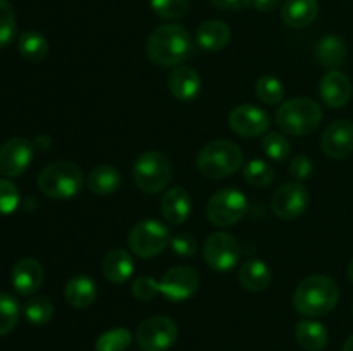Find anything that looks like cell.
Segmentation results:
<instances>
[{
    "label": "cell",
    "mask_w": 353,
    "mask_h": 351,
    "mask_svg": "<svg viewBox=\"0 0 353 351\" xmlns=\"http://www.w3.org/2000/svg\"><path fill=\"white\" fill-rule=\"evenodd\" d=\"M16 12L7 0H0V47H6L16 36Z\"/></svg>",
    "instance_id": "obj_36"
},
{
    "label": "cell",
    "mask_w": 353,
    "mask_h": 351,
    "mask_svg": "<svg viewBox=\"0 0 353 351\" xmlns=\"http://www.w3.org/2000/svg\"><path fill=\"white\" fill-rule=\"evenodd\" d=\"M21 306L9 292H0V336L9 334L19 322Z\"/></svg>",
    "instance_id": "obj_33"
},
{
    "label": "cell",
    "mask_w": 353,
    "mask_h": 351,
    "mask_svg": "<svg viewBox=\"0 0 353 351\" xmlns=\"http://www.w3.org/2000/svg\"><path fill=\"white\" fill-rule=\"evenodd\" d=\"M45 279L43 267L34 258H21L12 268L10 282L16 292L23 296H31L41 288Z\"/></svg>",
    "instance_id": "obj_17"
},
{
    "label": "cell",
    "mask_w": 353,
    "mask_h": 351,
    "mask_svg": "<svg viewBox=\"0 0 353 351\" xmlns=\"http://www.w3.org/2000/svg\"><path fill=\"white\" fill-rule=\"evenodd\" d=\"M240 257L241 250L236 237L223 233V231L210 234L203 244V258H205L207 265L221 274H226L231 268L236 267Z\"/></svg>",
    "instance_id": "obj_10"
},
{
    "label": "cell",
    "mask_w": 353,
    "mask_h": 351,
    "mask_svg": "<svg viewBox=\"0 0 353 351\" xmlns=\"http://www.w3.org/2000/svg\"><path fill=\"white\" fill-rule=\"evenodd\" d=\"M309 191L300 182H286L272 195V210L283 220H295L307 210Z\"/></svg>",
    "instance_id": "obj_14"
},
{
    "label": "cell",
    "mask_w": 353,
    "mask_h": 351,
    "mask_svg": "<svg viewBox=\"0 0 353 351\" xmlns=\"http://www.w3.org/2000/svg\"><path fill=\"white\" fill-rule=\"evenodd\" d=\"M352 313H353V306H352Z\"/></svg>",
    "instance_id": "obj_45"
},
{
    "label": "cell",
    "mask_w": 353,
    "mask_h": 351,
    "mask_svg": "<svg viewBox=\"0 0 353 351\" xmlns=\"http://www.w3.org/2000/svg\"><path fill=\"white\" fill-rule=\"evenodd\" d=\"M230 127L243 138H259L265 134L271 127V117L265 110L259 109L252 103L234 107L228 116Z\"/></svg>",
    "instance_id": "obj_12"
},
{
    "label": "cell",
    "mask_w": 353,
    "mask_h": 351,
    "mask_svg": "<svg viewBox=\"0 0 353 351\" xmlns=\"http://www.w3.org/2000/svg\"><path fill=\"white\" fill-rule=\"evenodd\" d=\"M178 326L164 315L143 320L137 329V343L141 351H168L178 339Z\"/></svg>",
    "instance_id": "obj_9"
},
{
    "label": "cell",
    "mask_w": 353,
    "mask_h": 351,
    "mask_svg": "<svg viewBox=\"0 0 353 351\" xmlns=\"http://www.w3.org/2000/svg\"><path fill=\"white\" fill-rule=\"evenodd\" d=\"M323 120V109L312 98H292L276 110V124L290 136H305Z\"/></svg>",
    "instance_id": "obj_3"
},
{
    "label": "cell",
    "mask_w": 353,
    "mask_h": 351,
    "mask_svg": "<svg viewBox=\"0 0 353 351\" xmlns=\"http://www.w3.org/2000/svg\"><path fill=\"white\" fill-rule=\"evenodd\" d=\"M321 148L331 158H347L353 151V123L336 119L324 129Z\"/></svg>",
    "instance_id": "obj_15"
},
{
    "label": "cell",
    "mask_w": 353,
    "mask_h": 351,
    "mask_svg": "<svg viewBox=\"0 0 353 351\" xmlns=\"http://www.w3.org/2000/svg\"><path fill=\"white\" fill-rule=\"evenodd\" d=\"M169 246H171L172 253L178 255L181 258H190L196 253L199 250V241H196L195 236L192 234H176V236H171V241H169Z\"/></svg>",
    "instance_id": "obj_38"
},
{
    "label": "cell",
    "mask_w": 353,
    "mask_h": 351,
    "mask_svg": "<svg viewBox=\"0 0 353 351\" xmlns=\"http://www.w3.org/2000/svg\"><path fill=\"white\" fill-rule=\"evenodd\" d=\"M17 50L24 61L38 64V62L47 58L50 45H48L47 38L38 31H24L17 40Z\"/></svg>",
    "instance_id": "obj_27"
},
{
    "label": "cell",
    "mask_w": 353,
    "mask_h": 351,
    "mask_svg": "<svg viewBox=\"0 0 353 351\" xmlns=\"http://www.w3.org/2000/svg\"><path fill=\"white\" fill-rule=\"evenodd\" d=\"M169 241L171 231L159 220H141L128 236L130 250L140 258L157 257L169 246Z\"/></svg>",
    "instance_id": "obj_8"
},
{
    "label": "cell",
    "mask_w": 353,
    "mask_h": 351,
    "mask_svg": "<svg viewBox=\"0 0 353 351\" xmlns=\"http://www.w3.org/2000/svg\"><path fill=\"white\" fill-rule=\"evenodd\" d=\"M133 178L138 188L143 193L162 191L168 188L172 179V167L169 158L164 153L148 150L137 158L133 165Z\"/></svg>",
    "instance_id": "obj_6"
},
{
    "label": "cell",
    "mask_w": 353,
    "mask_h": 351,
    "mask_svg": "<svg viewBox=\"0 0 353 351\" xmlns=\"http://www.w3.org/2000/svg\"><path fill=\"white\" fill-rule=\"evenodd\" d=\"M343 351H353V334L350 337H348L347 341H345L343 344Z\"/></svg>",
    "instance_id": "obj_43"
},
{
    "label": "cell",
    "mask_w": 353,
    "mask_h": 351,
    "mask_svg": "<svg viewBox=\"0 0 353 351\" xmlns=\"http://www.w3.org/2000/svg\"><path fill=\"white\" fill-rule=\"evenodd\" d=\"M64 298L72 308H88L97 299V284L85 274L74 275L64 288Z\"/></svg>",
    "instance_id": "obj_22"
},
{
    "label": "cell",
    "mask_w": 353,
    "mask_h": 351,
    "mask_svg": "<svg viewBox=\"0 0 353 351\" xmlns=\"http://www.w3.org/2000/svg\"><path fill=\"white\" fill-rule=\"evenodd\" d=\"M262 150L271 160L283 162L290 155V143L285 134L281 133H265L262 138Z\"/></svg>",
    "instance_id": "obj_34"
},
{
    "label": "cell",
    "mask_w": 353,
    "mask_h": 351,
    "mask_svg": "<svg viewBox=\"0 0 353 351\" xmlns=\"http://www.w3.org/2000/svg\"><path fill=\"white\" fill-rule=\"evenodd\" d=\"M255 93L268 105H278L285 98V86L276 76H262L255 83Z\"/></svg>",
    "instance_id": "obj_32"
},
{
    "label": "cell",
    "mask_w": 353,
    "mask_h": 351,
    "mask_svg": "<svg viewBox=\"0 0 353 351\" xmlns=\"http://www.w3.org/2000/svg\"><path fill=\"white\" fill-rule=\"evenodd\" d=\"M161 212L169 224H185L192 213V196L183 186L168 189L161 200Z\"/></svg>",
    "instance_id": "obj_19"
},
{
    "label": "cell",
    "mask_w": 353,
    "mask_h": 351,
    "mask_svg": "<svg viewBox=\"0 0 353 351\" xmlns=\"http://www.w3.org/2000/svg\"><path fill=\"white\" fill-rule=\"evenodd\" d=\"M347 272H348V277H350V281L353 282V258H352V262H350V264H348V268H347Z\"/></svg>",
    "instance_id": "obj_44"
},
{
    "label": "cell",
    "mask_w": 353,
    "mask_h": 351,
    "mask_svg": "<svg viewBox=\"0 0 353 351\" xmlns=\"http://www.w3.org/2000/svg\"><path fill=\"white\" fill-rule=\"evenodd\" d=\"M353 86L350 78L338 69H331L321 78L319 95L331 109H341L352 98Z\"/></svg>",
    "instance_id": "obj_16"
},
{
    "label": "cell",
    "mask_w": 353,
    "mask_h": 351,
    "mask_svg": "<svg viewBox=\"0 0 353 351\" xmlns=\"http://www.w3.org/2000/svg\"><path fill=\"white\" fill-rule=\"evenodd\" d=\"M192 52V38L179 24H162L152 31L147 40L148 58L161 67L183 64Z\"/></svg>",
    "instance_id": "obj_1"
},
{
    "label": "cell",
    "mask_w": 353,
    "mask_h": 351,
    "mask_svg": "<svg viewBox=\"0 0 353 351\" xmlns=\"http://www.w3.org/2000/svg\"><path fill=\"white\" fill-rule=\"evenodd\" d=\"M214 7L221 10H241L252 3V0H210Z\"/></svg>",
    "instance_id": "obj_41"
},
{
    "label": "cell",
    "mask_w": 353,
    "mask_h": 351,
    "mask_svg": "<svg viewBox=\"0 0 353 351\" xmlns=\"http://www.w3.org/2000/svg\"><path fill=\"white\" fill-rule=\"evenodd\" d=\"M102 272L107 281L114 284H123L134 272L133 257L123 248L110 250L102 262Z\"/></svg>",
    "instance_id": "obj_20"
},
{
    "label": "cell",
    "mask_w": 353,
    "mask_h": 351,
    "mask_svg": "<svg viewBox=\"0 0 353 351\" xmlns=\"http://www.w3.org/2000/svg\"><path fill=\"white\" fill-rule=\"evenodd\" d=\"M131 292L140 301H150L161 292V289H159V282L155 279L148 277V275H140L131 286Z\"/></svg>",
    "instance_id": "obj_39"
},
{
    "label": "cell",
    "mask_w": 353,
    "mask_h": 351,
    "mask_svg": "<svg viewBox=\"0 0 353 351\" xmlns=\"http://www.w3.org/2000/svg\"><path fill=\"white\" fill-rule=\"evenodd\" d=\"M241 164H243V151L236 143L228 140L210 141L196 157V167L209 179L228 178L236 172Z\"/></svg>",
    "instance_id": "obj_5"
},
{
    "label": "cell",
    "mask_w": 353,
    "mask_h": 351,
    "mask_svg": "<svg viewBox=\"0 0 353 351\" xmlns=\"http://www.w3.org/2000/svg\"><path fill=\"white\" fill-rule=\"evenodd\" d=\"M21 195L17 191L16 184L10 182L9 179L0 178V213L2 215H9V213L16 212L19 206Z\"/></svg>",
    "instance_id": "obj_37"
},
{
    "label": "cell",
    "mask_w": 353,
    "mask_h": 351,
    "mask_svg": "<svg viewBox=\"0 0 353 351\" xmlns=\"http://www.w3.org/2000/svg\"><path fill=\"white\" fill-rule=\"evenodd\" d=\"M254 7L261 12H271V10L278 9L283 3V0H252Z\"/></svg>",
    "instance_id": "obj_42"
},
{
    "label": "cell",
    "mask_w": 353,
    "mask_h": 351,
    "mask_svg": "<svg viewBox=\"0 0 353 351\" xmlns=\"http://www.w3.org/2000/svg\"><path fill=\"white\" fill-rule=\"evenodd\" d=\"M243 178L254 188H268L274 181V169L271 164L261 158H252L245 164Z\"/></svg>",
    "instance_id": "obj_30"
},
{
    "label": "cell",
    "mask_w": 353,
    "mask_h": 351,
    "mask_svg": "<svg viewBox=\"0 0 353 351\" xmlns=\"http://www.w3.org/2000/svg\"><path fill=\"white\" fill-rule=\"evenodd\" d=\"M200 286L199 272L188 265H178L172 267L162 275L159 281L161 295H164L169 301H186L196 292Z\"/></svg>",
    "instance_id": "obj_11"
},
{
    "label": "cell",
    "mask_w": 353,
    "mask_h": 351,
    "mask_svg": "<svg viewBox=\"0 0 353 351\" xmlns=\"http://www.w3.org/2000/svg\"><path fill=\"white\" fill-rule=\"evenodd\" d=\"M88 188L97 195H110V193L117 191L121 186V174L116 167L112 165H97L92 172L88 174Z\"/></svg>",
    "instance_id": "obj_28"
},
{
    "label": "cell",
    "mask_w": 353,
    "mask_h": 351,
    "mask_svg": "<svg viewBox=\"0 0 353 351\" xmlns=\"http://www.w3.org/2000/svg\"><path fill=\"white\" fill-rule=\"evenodd\" d=\"M296 341L307 351H323L330 343V334L326 327L312 319L300 320L295 329Z\"/></svg>",
    "instance_id": "obj_25"
},
{
    "label": "cell",
    "mask_w": 353,
    "mask_h": 351,
    "mask_svg": "<svg viewBox=\"0 0 353 351\" xmlns=\"http://www.w3.org/2000/svg\"><path fill=\"white\" fill-rule=\"evenodd\" d=\"M314 55L321 65L327 69H336L347 58V43L338 34H326L317 41Z\"/></svg>",
    "instance_id": "obj_24"
},
{
    "label": "cell",
    "mask_w": 353,
    "mask_h": 351,
    "mask_svg": "<svg viewBox=\"0 0 353 351\" xmlns=\"http://www.w3.org/2000/svg\"><path fill=\"white\" fill-rule=\"evenodd\" d=\"M231 30L223 21H205L196 30V43L207 52H219L230 43Z\"/></svg>",
    "instance_id": "obj_23"
},
{
    "label": "cell",
    "mask_w": 353,
    "mask_h": 351,
    "mask_svg": "<svg viewBox=\"0 0 353 351\" xmlns=\"http://www.w3.org/2000/svg\"><path fill=\"white\" fill-rule=\"evenodd\" d=\"M34 143L26 138H10L0 148V174L17 178L30 167L34 157Z\"/></svg>",
    "instance_id": "obj_13"
},
{
    "label": "cell",
    "mask_w": 353,
    "mask_h": 351,
    "mask_svg": "<svg viewBox=\"0 0 353 351\" xmlns=\"http://www.w3.org/2000/svg\"><path fill=\"white\" fill-rule=\"evenodd\" d=\"M133 343V334L126 327L105 330L95 341V351H124Z\"/></svg>",
    "instance_id": "obj_31"
},
{
    "label": "cell",
    "mask_w": 353,
    "mask_h": 351,
    "mask_svg": "<svg viewBox=\"0 0 353 351\" xmlns=\"http://www.w3.org/2000/svg\"><path fill=\"white\" fill-rule=\"evenodd\" d=\"M26 320L33 326H45L54 317V305L47 296H31L23 306Z\"/></svg>",
    "instance_id": "obj_29"
},
{
    "label": "cell",
    "mask_w": 353,
    "mask_h": 351,
    "mask_svg": "<svg viewBox=\"0 0 353 351\" xmlns=\"http://www.w3.org/2000/svg\"><path fill=\"white\" fill-rule=\"evenodd\" d=\"M319 12L317 0H286L281 7V19L290 28H305Z\"/></svg>",
    "instance_id": "obj_21"
},
{
    "label": "cell",
    "mask_w": 353,
    "mask_h": 351,
    "mask_svg": "<svg viewBox=\"0 0 353 351\" xmlns=\"http://www.w3.org/2000/svg\"><path fill=\"white\" fill-rule=\"evenodd\" d=\"M168 86L174 98L190 102V100H195L202 92V78L195 69L188 67V65H178L169 74Z\"/></svg>",
    "instance_id": "obj_18"
},
{
    "label": "cell",
    "mask_w": 353,
    "mask_h": 351,
    "mask_svg": "<svg viewBox=\"0 0 353 351\" xmlns=\"http://www.w3.org/2000/svg\"><path fill=\"white\" fill-rule=\"evenodd\" d=\"M248 210V198L236 188H226L210 196L205 215L216 227H230L240 222Z\"/></svg>",
    "instance_id": "obj_7"
},
{
    "label": "cell",
    "mask_w": 353,
    "mask_h": 351,
    "mask_svg": "<svg viewBox=\"0 0 353 351\" xmlns=\"http://www.w3.org/2000/svg\"><path fill=\"white\" fill-rule=\"evenodd\" d=\"M190 0H150L154 14L161 19H178L188 10Z\"/></svg>",
    "instance_id": "obj_35"
},
{
    "label": "cell",
    "mask_w": 353,
    "mask_h": 351,
    "mask_svg": "<svg viewBox=\"0 0 353 351\" xmlns=\"http://www.w3.org/2000/svg\"><path fill=\"white\" fill-rule=\"evenodd\" d=\"M312 160H310L307 155H299L292 160L290 164V174L296 179V181H303V179L309 178L312 174Z\"/></svg>",
    "instance_id": "obj_40"
},
{
    "label": "cell",
    "mask_w": 353,
    "mask_h": 351,
    "mask_svg": "<svg viewBox=\"0 0 353 351\" xmlns=\"http://www.w3.org/2000/svg\"><path fill=\"white\" fill-rule=\"evenodd\" d=\"M240 284L248 291H264L272 281V272L269 265L262 260H247L238 272Z\"/></svg>",
    "instance_id": "obj_26"
},
{
    "label": "cell",
    "mask_w": 353,
    "mask_h": 351,
    "mask_svg": "<svg viewBox=\"0 0 353 351\" xmlns=\"http://www.w3.org/2000/svg\"><path fill=\"white\" fill-rule=\"evenodd\" d=\"M38 188L54 200H69L83 188V171L71 160L48 164L38 176Z\"/></svg>",
    "instance_id": "obj_4"
},
{
    "label": "cell",
    "mask_w": 353,
    "mask_h": 351,
    "mask_svg": "<svg viewBox=\"0 0 353 351\" xmlns=\"http://www.w3.org/2000/svg\"><path fill=\"white\" fill-rule=\"evenodd\" d=\"M340 299V286L327 275H309L296 286L293 306L303 317H323L330 313Z\"/></svg>",
    "instance_id": "obj_2"
}]
</instances>
